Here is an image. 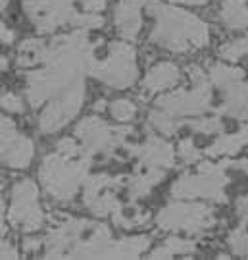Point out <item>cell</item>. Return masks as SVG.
<instances>
[{"label":"cell","instance_id":"1","mask_svg":"<svg viewBox=\"0 0 248 260\" xmlns=\"http://www.w3.org/2000/svg\"><path fill=\"white\" fill-rule=\"evenodd\" d=\"M160 14V29L156 27V35L160 37L162 45L173 48V50H185L191 45L200 47L206 45V25H202L194 16L183 14L179 10L158 8Z\"/></svg>","mask_w":248,"mask_h":260},{"label":"cell","instance_id":"2","mask_svg":"<svg viewBox=\"0 0 248 260\" xmlns=\"http://www.w3.org/2000/svg\"><path fill=\"white\" fill-rule=\"evenodd\" d=\"M10 218L16 225H21L23 230H37L43 222V214L37 205V189L29 179L18 183L14 189Z\"/></svg>","mask_w":248,"mask_h":260},{"label":"cell","instance_id":"3","mask_svg":"<svg viewBox=\"0 0 248 260\" xmlns=\"http://www.w3.org/2000/svg\"><path fill=\"white\" fill-rule=\"evenodd\" d=\"M43 179L48 191H52L58 199H67L75 191L79 181V172L74 166L58 162V158H46L43 166Z\"/></svg>","mask_w":248,"mask_h":260},{"label":"cell","instance_id":"4","mask_svg":"<svg viewBox=\"0 0 248 260\" xmlns=\"http://www.w3.org/2000/svg\"><path fill=\"white\" fill-rule=\"evenodd\" d=\"M160 223L165 230L169 228H181V230H200L211 223L210 210H206L204 206H183L175 205L165 208L164 212L160 214Z\"/></svg>","mask_w":248,"mask_h":260},{"label":"cell","instance_id":"5","mask_svg":"<svg viewBox=\"0 0 248 260\" xmlns=\"http://www.w3.org/2000/svg\"><path fill=\"white\" fill-rule=\"evenodd\" d=\"M33 156V145L29 139L16 133L14 123L4 118L2 120V160L12 168H27Z\"/></svg>","mask_w":248,"mask_h":260},{"label":"cell","instance_id":"6","mask_svg":"<svg viewBox=\"0 0 248 260\" xmlns=\"http://www.w3.org/2000/svg\"><path fill=\"white\" fill-rule=\"evenodd\" d=\"M104 81L110 85H129L135 79V64H133V50L129 47H118L114 48V56H110L108 62H104L98 70Z\"/></svg>","mask_w":248,"mask_h":260},{"label":"cell","instance_id":"7","mask_svg":"<svg viewBox=\"0 0 248 260\" xmlns=\"http://www.w3.org/2000/svg\"><path fill=\"white\" fill-rule=\"evenodd\" d=\"M83 101V89H74L72 93L65 96L64 101L48 106V110L43 114L41 118V129L43 131H56L58 127H62L65 121L74 116L79 104Z\"/></svg>","mask_w":248,"mask_h":260},{"label":"cell","instance_id":"8","mask_svg":"<svg viewBox=\"0 0 248 260\" xmlns=\"http://www.w3.org/2000/svg\"><path fill=\"white\" fill-rule=\"evenodd\" d=\"M116 21H118V27L123 35L135 37L138 31V23H140L137 0H123L118 8V14H116Z\"/></svg>","mask_w":248,"mask_h":260},{"label":"cell","instance_id":"9","mask_svg":"<svg viewBox=\"0 0 248 260\" xmlns=\"http://www.w3.org/2000/svg\"><path fill=\"white\" fill-rule=\"evenodd\" d=\"M221 19L231 29H242L248 25V6L244 0H225L221 8Z\"/></svg>","mask_w":248,"mask_h":260},{"label":"cell","instance_id":"10","mask_svg":"<svg viewBox=\"0 0 248 260\" xmlns=\"http://www.w3.org/2000/svg\"><path fill=\"white\" fill-rule=\"evenodd\" d=\"M179 79V70L171 64H160L148 74L147 81V91H162L165 87L173 85Z\"/></svg>","mask_w":248,"mask_h":260},{"label":"cell","instance_id":"11","mask_svg":"<svg viewBox=\"0 0 248 260\" xmlns=\"http://www.w3.org/2000/svg\"><path fill=\"white\" fill-rule=\"evenodd\" d=\"M248 143V129H242L237 135H227V137H221L216 145H211L208 149V154L211 156H218V154H231V152H237L240 147H244Z\"/></svg>","mask_w":248,"mask_h":260},{"label":"cell","instance_id":"12","mask_svg":"<svg viewBox=\"0 0 248 260\" xmlns=\"http://www.w3.org/2000/svg\"><path fill=\"white\" fill-rule=\"evenodd\" d=\"M194 247L191 243L187 241H181V239H169V241H165V245L162 249H156V251L152 252V258L154 256H171V254H181V252H189L193 251Z\"/></svg>","mask_w":248,"mask_h":260},{"label":"cell","instance_id":"13","mask_svg":"<svg viewBox=\"0 0 248 260\" xmlns=\"http://www.w3.org/2000/svg\"><path fill=\"white\" fill-rule=\"evenodd\" d=\"M112 116L116 118V120L120 121H127L133 118V114H135V106L127 101H116V103L112 104Z\"/></svg>","mask_w":248,"mask_h":260},{"label":"cell","instance_id":"14","mask_svg":"<svg viewBox=\"0 0 248 260\" xmlns=\"http://www.w3.org/2000/svg\"><path fill=\"white\" fill-rule=\"evenodd\" d=\"M179 150H181V156H183L185 162H194V160L200 158V150H196V147L193 145V141H183Z\"/></svg>","mask_w":248,"mask_h":260},{"label":"cell","instance_id":"15","mask_svg":"<svg viewBox=\"0 0 248 260\" xmlns=\"http://www.w3.org/2000/svg\"><path fill=\"white\" fill-rule=\"evenodd\" d=\"M2 106H4L6 110L21 112V103H19V99L12 93H6L4 96H2Z\"/></svg>","mask_w":248,"mask_h":260},{"label":"cell","instance_id":"16","mask_svg":"<svg viewBox=\"0 0 248 260\" xmlns=\"http://www.w3.org/2000/svg\"><path fill=\"white\" fill-rule=\"evenodd\" d=\"M2 256H4V258H14V256H18V252L14 251V249H10L8 245H4V247H2Z\"/></svg>","mask_w":248,"mask_h":260},{"label":"cell","instance_id":"17","mask_svg":"<svg viewBox=\"0 0 248 260\" xmlns=\"http://www.w3.org/2000/svg\"><path fill=\"white\" fill-rule=\"evenodd\" d=\"M2 41H4V43H10V41H12V33H10L8 27H2Z\"/></svg>","mask_w":248,"mask_h":260},{"label":"cell","instance_id":"18","mask_svg":"<svg viewBox=\"0 0 248 260\" xmlns=\"http://www.w3.org/2000/svg\"><path fill=\"white\" fill-rule=\"evenodd\" d=\"M183 2H191V4H202L206 0H183Z\"/></svg>","mask_w":248,"mask_h":260}]
</instances>
